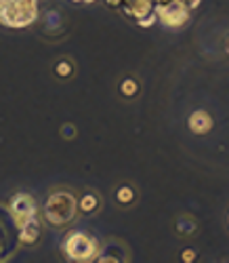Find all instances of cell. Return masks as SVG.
Returning <instances> with one entry per match:
<instances>
[{
  "label": "cell",
  "mask_w": 229,
  "mask_h": 263,
  "mask_svg": "<svg viewBox=\"0 0 229 263\" xmlns=\"http://www.w3.org/2000/svg\"><path fill=\"white\" fill-rule=\"evenodd\" d=\"M95 251H97L95 240L88 238L82 232L72 234L70 238H67V242H65V253L70 255L74 261H88L90 257L95 255Z\"/></svg>",
  "instance_id": "1"
},
{
  "label": "cell",
  "mask_w": 229,
  "mask_h": 263,
  "mask_svg": "<svg viewBox=\"0 0 229 263\" xmlns=\"http://www.w3.org/2000/svg\"><path fill=\"white\" fill-rule=\"evenodd\" d=\"M74 215V198L67 194H57L49 200L47 217L51 223H65Z\"/></svg>",
  "instance_id": "2"
},
{
  "label": "cell",
  "mask_w": 229,
  "mask_h": 263,
  "mask_svg": "<svg viewBox=\"0 0 229 263\" xmlns=\"http://www.w3.org/2000/svg\"><path fill=\"white\" fill-rule=\"evenodd\" d=\"M11 209H13V215L17 217L19 223H26L28 219L34 215V206H32L30 196H17V198L13 200V204H11Z\"/></svg>",
  "instance_id": "3"
},
{
  "label": "cell",
  "mask_w": 229,
  "mask_h": 263,
  "mask_svg": "<svg viewBox=\"0 0 229 263\" xmlns=\"http://www.w3.org/2000/svg\"><path fill=\"white\" fill-rule=\"evenodd\" d=\"M189 128L194 130V133H198V135L208 133V130L213 128V118H211V114H206L204 109H198V112H194V114L189 116Z\"/></svg>",
  "instance_id": "4"
},
{
  "label": "cell",
  "mask_w": 229,
  "mask_h": 263,
  "mask_svg": "<svg viewBox=\"0 0 229 263\" xmlns=\"http://www.w3.org/2000/svg\"><path fill=\"white\" fill-rule=\"evenodd\" d=\"M162 19L166 21L168 26H181L183 21L187 19V13L181 5H170V7L162 9Z\"/></svg>",
  "instance_id": "5"
},
{
  "label": "cell",
  "mask_w": 229,
  "mask_h": 263,
  "mask_svg": "<svg viewBox=\"0 0 229 263\" xmlns=\"http://www.w3.org/2000/svg\"><path fill=\"white\" fill-rule=\"evenodd\" d=\"M36 236H38V228H36L34 223H26V226H24V230H21V240H24L26 245L34 242Z\"/></svg>",
  "instance_id": "6"
},
{
  "label": "cell",
  "mask_w": 229,
  "mask_h": 263,
  "mask_svg": "<svg viewBox=\"0 0 229 263\" xmlns=\"http://www.w3.org/2000/svg\"><path fill=\"white\" fill-rule=\"evenodd\" d=\"M80 209H82L84 213H90V211H95V209H97V198H95L93 194L84 196V198H82V202H80Z\"/></svg>",
  "instance_id": "7"
},
{
  "label": "cell",
  "mask_w": 229,
  "mask_h": 263,
  "mask_svg": "<svg viewBox=\"0 0 229 263\" xmlns=\"http://www.w3.org/2000/svg\"><path fill=\"white\" fill-rule=\"evenodd\" d=\"M116 198H118V202H130V200L135 198V194H132L130 187H120V190L116 192Z\"/></svg>",
  "instance_id": "8"
},
{
  "label": "cell",
  "mask_w": 229,
  "mask_h": 263,
  "mask_svg": "<svg viewBox=\"0 0 229 263\" xmlns=\"http://www.w3.org/2000/svg\"><path fill=\"white\" fill-rule=\"evenodd\" d=\"M120 89H122L124 95H135V93H137V82H135V80H124V82L120 84Z\"/></svg>",
  "instance_id": "9"
},
{
  "label": "cell",
  "mask_w": 229,
  "mask_h": 263,
  "mask_svg": "<svg viewBox=\"0 0 229 263\" xmlns=\"http://www.w3.org/2000/svg\"><path fill=\"white\" fill-rule=\"evenodd\" d=\"M57 74H59V76H70V74H72V65L65 63V61L59 63V65H57Z\"/></svg>",
  "instance_id": "10"
},
{
  "label": "cell",
  "mask_w": 229,
  "mask_h": 263,
  "mask_svg": "<svg viewBox=\"0 0 229 263\" xmlns=\"http://www.w3.org/2000/svg\"><path fill=\"white\" fill-rule=\"evenodd\" d=\"M181 257H183V261H187V263H189V261H194V259H196V253H194L192 249H185Z\"/></svg>",
  "instance_id": "11"
},
{
  "label": "cell",
  "mask_w": 229,
  "mask_h": 263,
  "mask_svg": "<svg viewBox=\"0 0 229 263\" xmlns=\"http://www.w3.org/2000/svg\"><path fill=\"white\" fill-rule=\"evenodd\" d=\"M63 135H65V137H70V135H74V126H72V128H70V126H65V130H63Z\"/></svg>",
  "instance_id": "12"
},
{
  "label": "cell",
  "mask_w": 229,
  "mask_h": 263,
  "mask_svg": "<svg viewBox=\"0 0 229 263\" xmlns=\"http://www.w3.org/2000/svg\"><path fill=\"white\" fill-rule=\"evenodd\" d=\"M223 47H225V53L229 55V34H227V38H225V45H223Z\"/></svg>",
  "instance_id": "13"
}]
</instances>
